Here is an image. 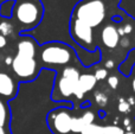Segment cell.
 I'll return each instance as SVG.
<instances>
[{"instance_id":"1","label":"cell","mask_w":135,"mask_h":134,"mask_svg":"<svg viewBox=\"0 0 135 134\" xmlns=\"http://www.w3.org/2000/svg\"><path fill=\"white\" fill-rule=\"evenodd\" d=\"M39 59L42 69L55 70V66H69L75 62L81 63L71 45L58 40H52L39 45Z\"/></svg>"},{"instance_id":"2","label":"cell","mask_w":135,"mask_h":134,"mask_svg":"<svg viewBox=\"0 0 135 134\" xmlns=\"http://www.w3.org/2000/svg\"><path fill=\"white\" fill-rule=\"evenodd\" d=\"M44 17L42 0H16L12 19L19 27V35L37 28Z\"/></svg>"},{"instance_id":"3","label":"cell","mask_w":135,"mask_h":134,"mask_svg":"<svg viewBox=\"0 0 135 134\" xmlns=\"http://www.w3.org/2000/svg\"><path fill=\"white\" fill-rule=\"evenodd\" d=\"M107 14V0H79L75 5L71 18L83 21L90 27H97Z\"/></svg>"},{"instance_id":"4","label":"cell","mask_w":135,"mask_h":134,"mask_svg":"<svg viewBox=\"0 0 135 134\" xmlns=\"http://www.w3.org/2000/svg\"><path fill=\"white\" fill-rule=\"evenodd\" d=\"M81 73L75 65H69L62 69L61 73L56 71V77L52 87L51 100L55 102H66L74 95L78 83Z\"/></svg>"},{"instance_id":"5","label":"cell","mask_w":135,"mask_h":134,"mask_svg":"<svg viewBox=\"0 0 135 134\" xmlns=\"http://www.w3.org/2000/svg\"><path fill=\"white\" fill-rule=\"evenodd\" d=\"M69 35L75 45L85 51L95 52L98 49L95 37H94V28L83 21H79L75 18H70Z\"/></svg>"},{"instance_id":"6","label":"cell","mask_w":135,"mask_h":134,"mask_svg":"<svg viewBox=\"0 0 135 134\" xmlns=\"http://www.w3.org/2000/svg\"><path fill=\"white\" fill-rule=\"evenodd\" d=\"M74 106H59L47 113L46 122L52 134H71Z\"/></svg>"},{"instance_id":"7","label":"cell","mask_w":135,"mask_h":134,"mask_svg":"<svg viewBox=\"0 0 135 134\" xmlns=\"http://www.w3.org/2000/svg\"><path fill=\"white\" fill-rule=\"evenodd\" d=\"M11 66L14 75L19 78L20 82H32V81H35L39 75L40 70H42L36 58L24 57L20 55H16L13 57V62H12Z\"/></svg>"},{"instance_id":"8","label":"cell","mask_w":135,"mask_h":134,"mask_svg":"<svg viewBox=\"0 0 135 134\" xmlns=\"http://www.w3.org/2000/svg\"><path fill=\"white\" fill-rule=\"evenodd\" d=\"M20 40L17 44V55H20L24 57L36 58L39 50V44L36 42L35 38L28 35H19Z\"/></svg>"},{"instance_id":"9","label":"cell","mask_w":135,"mask_h":134,"mask_svg":"<svg viewBox=\"0 0 135 134\" xmlns=\"http://www.w3.org/2000/svg\"><path fill=\"white\" fill-rule=\"evenodd\" d=\"M18 88L19 83L17 84L11 75L0 71V96L11 101L18 94Z\"/></svg>"},{"instance_id":"10","label":"cell","mask_w":135,"mask_h":134,"mask_svg":"<svg viewBox=\"0 0 135 134\" xmlns=\"http://www.w3.org/2000/svg\"><path fill=\"white\" fill-rule=\"evenodd\" d=\"M96 82H97V80H96V77L93 74H81L78 83L76 85V89L74 92V95L76 96V99L78 100L83 99L85 93L91 92L95 88Z\"/></svg>"},{"instance_id":"11","label":"cell","mask_w":135,"mask_h":134,"mask_svg":"<svg viewBox=\"0 0 135 134\" xmlns=\"http://www.w3.org/2000/svg\"><path fill=\"white\" fill-rule=\"evenodd\" d=\"M121 36L119 35L117 27L113 24H107L104 27L102 28L101 32V40L104 44V46L109 47V49H115L119 45Z\"/></svg>"},{"instance_id":"12","label":"cell","mask_w":135,"mask_h":134,"mask_svg":"<svg viewBox=\"0 0 135 134\" xmlns=\"http://www.w3.org/2000/svg\"><path fill=\"white\" fill-rule=\"evenodd\" d=\"M134 69H135V47L128 52L127 58L119 65V71L124 77H129Z\"/></svg>"},{"instance_id":"13","label":"cell","mask_w":135,"mask_h":134,"mask_svg":"<svg viewBox=\"0 0 135 134\" xmlns=\"http://www.w3.org/2000/svg\"><path fill=\"white\" fill-rule=\"evenodd\" d=\"M14 4H16V0H4L0 4V17L4 19L12 18Z\"/></svg>"},{"instance_id":"14","label":"cell","mask_w":135,"mask_h":134,"mask_svg":"<svg viewBox=\"0 0 135 134\" xmlns=\"http://www.w3.org/2000/svg\"><path fill=\"white\" fill-rule=\"evenodd\" d=\"M9 108L1 99H0V127H5L9 122Z\"/></svg>"},{"instance_id":"15","label":"cell","mask_w":135,"mask_h":134,"mask_svg":"<svg viewBox=\"0 0 135 134\" xmlns=\"http://www.w3.org/2000/svg\"><path fill=\"white\" fill-rule=\"evenodd\" d=\"M85 122L82 116H72L71 120V134H81L82 131L85 128Z\"/></svg>"},{"instance_id":"16","label":"cell","mask_w":135,"mask_h":134,"mask_svg":"<svg viewBox=\"0 0 135 134\" xmlns=\"http://www.w3.org/2000/svg\"><path fill=\"white\" fill-rule=\"evenodd\" d=\"M103 128L104 126L95 125V123H90V125L85 126L81 134H103Z\"/></svg>"},{"instance_id":"17","label":"cell","mask_w":135,"mask_h":134,"mask_svg":"<svg viewBox=\"0 0 135 134\" xmlns=\"http://www.w3.org/2000/svg\"><path fill=\"white\" fill-rule=\"evenodd\" d=\"M13 25H12L9 21L7 20H4L0 23V35L5 36V37H7V36L12 35V32H13Z\"/></svg>"},{"instance_id":"18","label":"cell","mask_w":135,"mask_h":134,"mask_svg":"<svg viewBox=\"0 0 135 134\" xmlns=\"http://www.w3.org/2000/svg\"><path fill=\"white\" fill-rule=\"evenodd\" d=\"M123 128L119 126H104L103 128V134H124Z\"/></svg>"},{"instance_id":"19","label":"cell","mask_w":135,"mask_h":134,"mask_svg":"<svg viewBox=\"0 0 135 134\" xmlns=\"http://www.w3.org/2000/svg\"><path fill=\"white\" fill-rule=\"evenodd\" d=\"M81 116H82V119H83V121L85 122L86 126L90 125V123H94V121H95V114H94V112L86 111V112H84Z\"/></svg>"},{"instance_id":"20","label":"cell","mask_w":135,"mask_h":134,"mask_svg":"<svg viewBox=\"0 0 135 134\" xmlns=\"http://www.w3.org/2000/svg\"><path fill=\"white\" fill-rule=\"evenodd\" d=\"M117 109H119V112H121V113H128V112L131 111V104L128 103L127 100L120 99L119 104H117Z\"/></svg>"},{"instance_id":"21","label":"cell","mask_w":135,"mask_h":134,"mask_svg":"<svg viewBox=\"0 0 135 134\" xmlns=\"http://www.w3.org/2000/svg\"><path fill=\"white\" fill-rule=\"evenodd\" d=\"M94 76L96 77V80H97V81H102V80H104V78H107L108 70L105 68L97 69V70L95 71V74H94Z\"/></svg>"},{"instance_id":"22","label":"cell","mask_w":135,"mask_h":134,"mask_svg":"<svg viewBox=\"0 0 135 134\" xmlns=\"http://www.w3.org/2000/svg\"><path fill=\"white\" fill-rule=\"evenodd\" d=\"M95 100L100 106H104L108 101V97H107V95H104L103 93L97 92V93H95Z\"/></svg>"},{"instance_id":"23","label":"cell","mask_w":135,"mask_h":134,"mask_svg":"<svg viewBox=\"0 0 135 134\" xmlns=\"http://www.w3.org/2000/svg\"><path fill=\"white\" fill-rule=\"evenodd\" d=\"M119 83H120V80L117 76L112 75L108 77V84H109V87L112 88V89H116V88L119 87Z\"/></svg>"},{"instance_id":"24","label":"cell","mask_w":135,"mask_h":134,"mask_svg":"<svg viewBox=\"0 0 135 134\" xmlns=\"http://www.w3.org/2000/svg\"><path fill=\"white\" fill-rule=\"evenodd\" d=\"M7 45V39L5 36L0 35V49H2V47H5Z\"/></svg>"},{"instance_id":"25","label":"cell","mask_w":135,"mask_h":134,"mask_svg":"<svg viewBox=\"0 0 135 134\" xmlns=\"http://www.w3.org/2000/svg\"><path fill=\"white\" fill-rule=\"evenodd\" d=\"M12 62H13V57L7 56L6 58H5V64H6V65H12Z\"/></svg>"},{"instance_id":"26","label":"cell","mask_w":135,"mask_h":134,"mask_svg":"<svg viewBox=\"0 0 135 134\" xmlns=\"http://www.w3.org/2000/svg\"><path fill=\"white\" fill-rule=\"evenodd\" d=\"M113 66H114V62H113V61L107 62V64H105V69H112Z\"/></svg>"},{"instance_id":"27","label":"cell","mask_w":135,"mask_h":134,"mask_svg":"<svg viewBox=\"0 0 135 134\" xmlns=\"http://www.w3.org/2000/svg\"><path fill=\"white\" fill-rule=\"evenodd\" d=\"M132 88H133V92H134V94H135V78L132 81Z\"/></svg>"},{"instance_id":"28","label":"cell","mask_w":135,"mask_h":134,"mask_svg":"<svg viewBox=\"0 0 135 134\" xmlns=\"http://www.w3.org/2000/svg\"><path fill=\"white\" fill-rule=\"evenodd\" d=\"M0 134H7V132L5 131L4 127H0Z\"/></svg>"},{"instance_id":"29","label":"cell","mask_w":135,"mask_h":134,"mask_svg":"<svg viewBox=\"0 0 135 134\" xmlns=\"http://www.w3.org/2000/svg\"><path fill=\"white\" fill-rule=\"evenodd\" d=\"M124 134H134V133H133V132H126Z\"/></svg>"}]
</instances>
